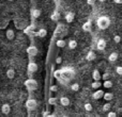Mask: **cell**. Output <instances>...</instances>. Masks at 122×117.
Wrapping results in <instances>:
<instances>
[{
  "mask_svg": "<svg viewBox=\"0 0 122 117\" xmlns=\"http://www.w3.org/2000/svg\"><path fill=\"white\" fill-rule=\"evenodd\" d=\"M109 25H110V19L108 16L103 15V16H100L99 18L97 19V28L101 30L107 29V28L109 27Z\"/></svg>",
  "mask_w": 122,
  "mask_h": 117,
  "instance_id": "6da1fadb",
  "label": "cell"
},
{
  "mask_svg": "<svg viewBox=\"0 0 122 117\" xmlns=\"http://www.w3.org/2000/svg\"><path fill=\"white\" fill-rule=\"evenodd\" d=\"M25 86L27 87L28 90H30V92H34V90H38L39 84H38V82H36L34 79L29 78L28 80H26V81H25Z\"/></svg>",
  "mask_w": 122,
  "mask_h": 117,
  "instance_id": "7a4b0ae2",
  "label": "cell"
},
{
  "mask_svg": "<svg viewBox=\"0 0 122 117\" xmlns=\"http://www.w3.org/2000/svg\"><path fill=\"white\" fill-rule=\"evenodd\" d=\"M26 108H27L28 110H30V111L36 110V108H38V102H36V99H28V100L26 101Z\"/></svg>",
  "mask_w": 122,
  "mask_h": 117,
  "instance_id": "3957f363",
  "label": "cell"
},
{
  "mask_svg": "<svg viewBox=\"0 0 122 117\" xmlns=\"http://www.w3.org/2000/svg\"><path fill=\"white\" fill-rule=\"evenodd\" d=\"M27 53L29 54V57L34 58V57H36V55H38L39 50H38V48H36V46L31 45V46H29V47L27 48Z\"/></svg>",
  "mask_w": 122,
  "mask_h": 117,
  "instance_id": "277c9868",
  "label": "cell"
},
{
  "mask_svg": "<svg viewBox=\"0 0 122 117\" xmlns=\"http://www.w3.org/2000/svg\"><path fill=\"white\" fill-rule=\"evenodd\" d=\"M30 15H31V18H33V19L39 18V17L41 16V10L38 9V8L31 9V11H30Z\"/></svg>",
  "mask_w": 122,
  "mask_h": 117,
  "instance_id": "5b68a950",
  "label": "cell"
},
{
  "mask_svg": "<svg viewBox=\"0 0 122 117\" xmlns=\"http://www.w3.org/2000/svg\"><path fill=\"white\" fill-rule=\"evenodd\" d=\"M15 22V26H16L17 29H25V28H27V21L26 20H19V19H16V20H14Z\"/></svg>",
  "mask_w": 122,
  "mask_h": 117,
  "instance_id": "8992f818",
  "label": "cell"
},
{
  "mask_svg": "<svg viewBox=\"0 0 122 117\" xmlns=\"http://www.w3.org/2000/svg\"><path fill=\"white\" fill-rule=\"evenodd\" d=\"M104 94H105V93H104L103 90H95V92L92 94V98L94 99V100H99V99L103 98V97H104Z\"/></svg>",
  "mask_w": 122,
  "mask_h": 117,
  "instance_id": "52a82bcc",
  "label": "cell"
},
{
  "mask_svg": "<svg viewBox=\"0 0 122 117\" xmlns=\"http://www.w3.org/2000/svg\"><path fill=\"white\" fill-rule=\"evenodd\" d=\"M105 48H106V42H105V40L101 38V40H97V50L102 51V50H104Z\"/></svg>",
  "mask_w": 122,
  "mask_h": 117,
  "instance_id": "ba28073f",
  "label": "cell"
},
{
  "mask_svg": "<svg viewBox=\"0 0 122 117\" xmlns=\"http://www.w3.org/2000/svg\"><path fill=\"white\" fill-rule=\"evenodd\" d=\"M28 72H31V73H34L36 70H38V65L36 64L34 62H30L29 64H28Z\"/></svg>",
  "mask_w": 122,
  "mask_h": 117,
  "instance_id": "9c48e42d",
  "label": "cell"
},
{
  "mask_svg": "<svg viewBox=\"0 0 122 117\" xmlns=\"http://www.w3.org/2000/svg\"><path fill=\"white\" fill-rule=\"evenodd\" d=\"M5 37L9 40H13L15 38V32L13 29H8L5 32Z\"/></svg>",
  "mask_w": 122,
  "mask_h": 117,
  "instance_id": "30bf717a",
  "label": "cell"
},
{
  "mask_svg": "<svg viewBox=\"0 0 122 117\" xmlns=\"http://www.w3.org/2000/svg\"><path fill=\"white\" fill-rule=\"evenodd\" d=\"M1 112L2 114H4V115H8V114H10L11 112V105L9 104V103H3L1 107Z\"/></svg>",
  "mask_w": 122,
  "mask_h": 117,
  "instance_id": "8fae6325",
  "label": "cell"
},
{
  "mask_svg": "<svg viewBox=\"0 0 122 117\" xmlns=\"http://www.w3.org/2000/svg\"><path fill=\"white\" fill-rule=\"evenodd\" d=\"M34 35L38 36V37H40V38H43V37H45V36L47 35V31H46V29L41 28V29H39L38 31L34 33Z\"/></svg>",
  "mask_w": 122,
  "mask_h": 117,
  "instance_id": "7c38bea8",
  "label": "cell"
},
{
  "mask_svg": "<svg viewBox=\"0 0 122 117\" xmlns=\"http://www.w3.org/2000/svg\"><path fill=\"white\" fill-rule=\"evenodd\" d=\"M59 102L62 107H69L70 103H71V101H70V99L67 98V97H61V98L59 99Z\"/></svg>",
  "mask_w": 122,
  "mask_h": 117,
  "instance_id": "4fadbf2b",
  "label": "cell"
},
{
  "mask_svg": "<svg viewBox=\"0 0 122 117\" xmlns=\"http://www.w3.org/2000/svg\"><path fill=\"white\" fill-rule=\"evenodd\" d=\"M64 18H65V20H66V22H73L74 18H75V14H74L73 12H69L65 14Z\"/></svg>",
  "mask_w": 122,
  "mask_h": 117,
  "instance_id": "5bb4252c",
  "label": "cell"
},
{
  "mask_svg": "<svg viewBox=\"0 0 122 117\" xmlns=\"http://www.w3.org/2000/svg\"><path fill=\"white\" fill-rule=\"evenodd\" d=\"M92 79L94 80V81H100V80L102 79V76H101V73H100V71L97 70V69H94V70H93Z\"/></svg>",
  "mask_w": 122,
  "mask_h": 117,
  "instance_id": "9a60e30c",
  "label": "cell"
},
{
  "mask_svg": "<svg viewBox=\"0 0 122 117\" xmlns=\"http://www.w3.org/2000/svg\"><path fill=\"white\" fill-rule=\"evenodd\" d=\"M91 29H92L91 21H86V22L82 25V30H84V32H90Z\"/></svg>",
  "mask_w": 122,
  "mask_h": 117,
  "instance_id": "2e32d148",
  "label": "cell"
},
{
  "mask_svg": "<svg viewBox=\"0 0 122 117\" xmlns=\"http://www.w3.org/2000/svg\"><path fill=\"white\" fill-rule=\"evenodd\" d=\"M86 58H87V61H94L97 58V54L93 51H89L86 55Z\"/></svg>",
  "mask_w": 122,
  "mask_h": 117,
  "instance_id": "e0dca14e",
  "label": "cell"
},
{
  "mask_svg": "<svg viewBox=\"0 0 122 117\" xmlns=\"http://www.w3.org/2000/svg\"><path fill=\"white\" fill-rule=\"evenodd\" d=\"M56 46H57L58 48H64V47L66 46V42H65L64 40H62V38H60V40H58L57 42H56Z\"/></svg>",
  "mask_w": 122,
  "mask_h": 117,
  "instance_id": "ac0fdd59",
  "label": "cell"
},
{
  "mask_svg": "<svg viewBox=\"0 0 122 117\" xmlns=\"http://www.w3.org/2000/svg\"><path fill=\"white\" fill-rule=\"evenodd\" d=\"M24 33H26L27 35H33V33H36V32H33V27L32 26H28L27 28H25L24 29Z\"/></svg>",
  "mask_w": 122,
  "mask_h": 117,
  "instance_id": "d6986e66",
  "label": "cell"
},
{
  "mask_svg": "<svg viewBox=\"0 0 122 117\" xmlns=\"http://www.w3.org/2000/svg\"><path fill=\"white\" fill-rule=\"evenodd\" d=\"M6 77L9 78V79H13V78H15V70L13 68H9L8 70H6Z\"/></svg>",
  "mask_w": 122,
  "mask_h": 117,
  "instance_id": "ffe728a7",
  "label": "cell"
},
{
  "mask_svg": "<svg viewBox=\"0 0 122 117\" xmlns=\"http://www.w3.org/2000/svg\"><path fill=\"white\" fill-rule=\"evenodd\" d=\"M51 20H54V21H58L60 19V13L58 12V11H55V12L51 14Z\"/></svg>",
  "mask_w": 122,
  "mask_h": 117,
  "instance_id": "44dd1931",
  "label": "cell"
},
{
  "mask_svg": "<svg viewBox=\"0 0 122 117\" xmlns=\"http://www.w3.org/2000/svg\"><path fill=\"white\" fill-rule=\"evenodd\" d=\"M9 25V20L5 18H0V29H5Z\"/></svg>",
  "mask_w": 122,
  "mask_h": 117,
  "instance_id": "7402d4cb",
  "label": "cell"
},
{
  "mask_svg": "<svg viewBox=\"0 0 122 117\" xmlns=\"http://www.w3.org/2000/svg\"><path fill=\"white\" fill-rule=\"evenodd\" d=\"M108 60H109V62H116V61L118 60V53L112 52L109 54V57H108Z\"/></svg>",
  "mask_w": 122,
  "mask_h": 117,
  "instance_id": "603a6c76",
  "label": "cell"
},
{
  "mask_svg": "<svg viewBox=\"0 0 122 117\" xmlns=\"http://www.w3.org/2000/svg\"><path fill=\"white\" fill-rule=\"evenodd\" d=\"M67 46H69L70 49H75L76 47H77V42H76L75 40H71L67 43Z\"/></svg>",
  "mask_w": 122,
  "mask_h": 117,
  "instance_id": "cb8c5ba5",
  "label": "cell"
},
{
  "mask_svg": "<svg viewBox=\"0 0 122 117\" xmlns=\"http://www.w3.org/2000/svg\"><path fill=\"white\" fill-rule=\"evenodd\" d=\"M103 98H104V100H106V101H110L114 98V94H112V93H105Z\"/></svg>",
  "mask_w": 122,
  "mask_h": 117,
  "instance_id": "d4e9b609",
  "label": "cell"
},
{
  "mask_svg": "<svg viewBox=\"0 0 122 117\" xmlns=\"http://www.w3.org/2000/svg\"><path fill=\"white\" fill-rule=\"evenodd\" d=\"M101 85H103V84H102L100 81H94L92 84H91V87L94 88V90H97V88L101 87Z\"/></svg>",
  "mask_w": 122,
  "mask_h": 117,
  "instance_id": "484cf974",
  "label": "cell"
},
{
  "mask_svg": "<svg viewBox=\"0 0 122 117\" xmlns=\"http://www.w3.org/2000/svg\"><path fill=\"white\" fill-rule=\"evenodd\" d=\"M48 103L51 105H56L58 103V98H55V97H51L48 99Z\"/></svg>",
  "mask_w": 122,
  "mask_h": 117,
  "instance_id": "4316f807",
  "label": "cell"
},
{
  "mask_svg": "<svg viewBox=\"0 0 122 117\" xmlns=\"http://www.w3.org/2000/svg\"><path fill=\"white\" fill-rule=\"evenodd\" d=\"M103 86H104L105 88H110V87H112V82L110 81V80H106V81H104Z\"/></svg>",
  "mask_w": 122,
  "mask_h": 117,
  "instance_id": "83f0119b",
  "label": "cell"
},
{
  "mask_svg": "<svg viewBox=\"0 0 122 117\" xmlns=\"http://www.w3.org/2000/svg\"><path fill=\"white\" fill-rule=\"evenodd\" d=\"M71 90H73V92H78V90H79V84L78 83H73L71 85Z\"/></svg>",
  "mask_w": 122,
  "mask_h": 117,
  "instance_id": "f1b7e54d",
  "label": "cell"
},
{
  "mask_svg": "<svg viewBox=\"0 0 122 117\" xmlns=\"http://www.w3.org/2000/svg\"><path fill=\"white\" fill-rule=\"evenodd\" d=\"M84 109L86 110L87 112H90V111H92V104H91V103H89V102L85 103V105H84Z\"/></svg>",
  "mask_w": 122,
  "mask_h": 117,
  "instance_id": "f546056e",
  "label": "cell"
},
{
  "mask_svg": "<svg viewBox=\"0 0 122 117\" xmlns=\"http://www.w3.org/2000/svg\"><path fill=\"white\" fill-rule=\"evenodd\" d=\"M110 108H112V105H110V103H109V102L105 103V104L103 105V111H104V112H109Z\"/></svg>",
  "mask_w": 122,
  "mask_h": 117,
  "instance_id": "4dcf8cb0",
  "label": "cell"
},
{
  "mask_svg": "<svg viewBox=\"0 0 122 117\" xmlns=\"http://www.w3.org/2000/svg\"><path fill=\"white\" fill-rule=\"evenodd\" d=\"M61 76H62V70H56L55 72H54V77H55L56 79H60Z\"/></svg>",
  "mask_w": 122,
  "mask_h": 117,
  "instance_id": "1f68e13d",
  "label": "cell"
},
{
  "mask_svg": "<svg viewBox=\"0 0 122 117\" xmlns=\"http://www.w3.org/2000/svg\"><path fill=\"white\" fill-rule=\"evenodd\" d=\"M109 78H110V75L108 72H105V73H103V75H102V79H103L104 81H106V80H109Z\"/></svg>",
  "mask_w": 122,
  "mask_h": 117,
  "instance_id": "d6a6232c",
  "label": "cell"
},
{
  "mask_svg": "<svg viewBox=\"0 0 122 117\" xmlns=\"http://www.w3.org/2000/svg\"><path fill=\"white\" fill-rule=\"evenodd\" d=\"M49 90H51V92H53V93L58 92V85H55V84H54V85H51V87H49Z\"/></svg>",
  "mask_w": 122,
  "mask_h": 117,
  "instance_id": "836d02e7",
  "label": "cell"
},
{
  "mask_svg": "<svg viewBox=\"0 0 122 117\" xmlns=\"http://www.w3.org/2000/svg\"><path fill=\"white\" fill-rule=\"evenodd\" d=\"M114 42L117 43V44H119V43L121 42V36L120 35H115L114 36Z\"/></svg>",
  "mask_w": 122,
  "mask_h": 117,
  "instance_id": "e575fe53",
  "label": "cell"
},
{
  "mask_svg": "<svg viewBox=\"0 0 122 117\" xmlns=\"http://www.w3.org/2000/svg\"><path fill=\"white\" fill-rule=\"evenodd\" d=\"M116 72L119 76H122V66H117L116 67Z\"/></svg>",
  "mask_w": 122,
  "mask_h": 117,
  "instance_id": "d590c367",
  "label": "cell"
},
{
  "mask_svg": "<svg viewBox=\"0 0 122 117\" xmlns=\"http://www.w3.org/2000/svg\"><path fill=\"white\" fill-rule=\"evenodd\" d=\"M107 117H117V114L115 113V112H108V114H107Z\"/></svg>",
  "mask_w": 122,
  "mask_h": 117,
  "instance_id": "8d00e7d4",
  "label": "cell"
},
{
  "mask_svg": "<svg viewBox=\"0 0 122 117\" xmlns=\"http://www.w3.org/2000/svg\"><path fill=\"white\" fill-rule=\"evenodd\" d=\"M55 62H56V64H61V62H62V58H61L60 57H57V58H56V60H55Z\"/></svg>",
  "mask_w": 122,
  "mask_h": 117,
  "instance_id": "74e56055",
  "label": "cell"
},
{
  "mask_svg": "<svg viewBox=\"0 0 122 117\" xmlns=\"http://www.w3.org/2000/svg\"><path fill=\"white\" fill-rule=\"evenodd\" d=\"M87 3H88L89 5H93V4L95 3V0H87Z\"/></svg>",
  "mask_w": 122,
  "mask_h": 117,
  "instance_id": "f35d334b",
  "label": "cell"
},
{
  "mask_svg": "<svg viewBox=\"0 0 122 117\" xmlns=\"http://www.w3.org/2000/svg\"><path fill=\"white\" fill-rule=\"evenodd\" d=\"M114 2L117 4H122V0H114Z\"/></svg>",
  "mask_w": 122,
  "mask_h": 117,
  "instance_id": "ab89813d",
  "label": "cell"
},
{
  "mask_svg": "<svg viewBox=\"0 0 122 117\" xmlns=\"http://www.w3.org/2000/svg\"><path fill=\"white\" fill-rule=\"evenodd\" d=\"M45 117H54L53 115H49V114H48V115H47V116H45Z\"/></svg>",
  "mask_w": 122,
  "mask_h": 117,
  "instance_id": "60d3db41",
  "label": "cell"
},
{
  "mask_svg": "<svg viewBox=\"0 0 122 117\" xmlns=\"http://www.w3.org/2000/svg\"><path fill=\"white\" fill-rule=\"evenodd\" d=\"M99 1H101V2H104V1H106V0H99Z\"/></svg>",
  "mask_w": 122,
  "mask_h": 117,
  "instance_id": "b9f144b4",
  "label": "cell"
},
{
  "mask_svg": "<svg viewBox=\"0 0 122 117\" xmlns=\"http://www.w3.org/2000/svg\"><path fill=\"white\" fill-rule=\"evenodd\" d=\"M62 117H69V116H66V115H64V116H62Z\"/></svg>",
  "mask_w": 122,
  "mask_h": 117,
  "instance_id": "7bdbcfd3",
  "label": "cell"
},
{
  "mask_svg": "<svg viewBox=\"0 0 122 117\" xmlns=\"http://www.w3.org/2000/svg\"><path fill=\"white\" fill-rule=\"evenodd\" d=\"M8 1H13V0H8Z\"/></svg>",
  "mask_w": 122,
  "mask_h": 117,
  "instance_id": "ee69618b",
  "label": "cell"
}]
</instances>
